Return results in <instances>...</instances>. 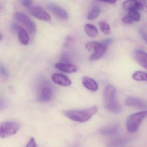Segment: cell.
Returning a JSON list of instances; mask_svg holds the SVG:
<instances>
[{
  "instance_id": "6da1fadb",
  "label": "cell",
  "mask_w": 147,
  "mask_h": 147,
  "mask_svg": "<svg viewBox=\"0 0 147 147\" xmlns=\"http://www.w3.org/2000/svg\"><path fill=\"white\" fill-rule=\"evenodd\" d=\"M96 106L80 110H65L63 113L65 117L73 121L79 123H85L89 120L98 111Z\"/></svg>"
},
{
  "instance_id": "7a4b0ae2",
  "label": "cell",
  "mask_w": 147,
  "mask_h": 147,
  "mask_svg": "<svg viewBox=\"0 0 147 147\" xmlns=\"http://www.w3.org/2000/svg\"><path fill=\"white\" fill-rule=\"evenodd\" d=\"M105 108L113 113H119L122 108L117 98V91L113 86H107L103 93Z\"/></svg>"
},
{
  "instance_id": "3957f363",
  "label": "cell",
  "mask_w": 147,
  "mask_h": 147,
  "mask_svg": "<svg viewBox=\"0 0 147 147\" xmlns=\"http://www.w3.org/2000/svg\"><path fill=\"white\" fill-rule=\"evenodd\" d=\"M147 112H139L133 113L127 119L126 127L130 132H134L137 130L143 120L146 117Z\"/></svg>"
},
{
  "instance_id": "277c9868",
  "label": "cell",
  "mask_w": 147,
  "mask_h": 147,
  "mask_svg": "<svg viewBox=\"0 0 147 147\" xmlns=\"http://www.w3.org/2000/svg\"><path fill=\"white\" fill-rule=\"evenodd\" d=\"M20 128L18 122L8 121L0 123V138H5L17 133Z\"/></svg>"
},
{
  "instance_id": "5b68a950",
  "label": "cell",
  "mask_w": 147,
  "mask_h": 147,
  "mask_svg": "<svg viewBox=\"0 0 147 147\" xmlns=\"http://www.w3.org/2000/svg\"><path fill=\"white\" fill-rule=\"evenodd\" d=\"M15 18L24 26L30 33L35 34L37 31V26L36 23L26 14L21 12H16L14 13Z\"/></svg>"
},
{
  "instance_id": "8992f818",
  "label": "cell",
  "mask_w": 147,
  "mask_h": 147,
  "mask_svg": "<svg viewBox=\"0 0 147 147\" xmlns=\"http://www.w3.org/2000/svg\"><path fill=\"white\" fill-rule=\"evenodd\" d=\"M47 8L57 18L63 20H67L68 18V14L63 8L59 6L53 4L47 5Z\"/></svg>"
},
{
  "instance_id": "52a82bcc",
  "label": "cell",
  "mask_w": 147,
  "mask_h": 147,
  "mask_svg": "<svg viewBox=\"0 0 147 147\" xmlns=\"http://www.w3.org/2000/svg\"><path fill=\"white\" fill-rule=\"evenodd\" d=\"M30 12L33 17L38 19L44 21H49L51 20L50 15L42 7H34L30 9Z\"/></svg>"
},
{
  "instance_id": "ba28073f",
  "label": "cell",
  "mask_w": 147,
  "mask_h": 147,
  "mask_svg": "<svg viewBox=\"0 0 147 147\" xmlns=\"http://www.w3.org/2000/svg\"><path fill=\"white\" fill-rule=\"evenodd\" d=\"M146 1H126L123 4V8L124 10L129 11L130 10H142L146 7Z\"/></svg>"
},
{
  "instance_id": "9c48e42d",
  "label": "cell",
  "mask_w": 147,
  "mask_h": 147,
  "mask_svg": "<svg viewBox=\"0 0 147 147\" xmlns=\"http://www.w3.org/2000/svg\"><path fill=\"white\" fill-rule=\"evenodd\" d=\"M13 28L18 33L20 42L24 45H27L30 42V37L28 32L24 28L17 24L13 25Z\"/></svg>"
},
{
  "instance_id": "30bf717a",
  "label": "cell",
  "mask_w": 147,
  "mask_h": 147,
  "mask_svg": "<svg viewBox=\"0 0 147 147\" xmlns=\"http://www.w3.org/2000/svg\"><path fill=\"white\" fill-rule=\"evenodd\" d=\"M125 105L128 106L139 109H145L147 108L146 103L142 99L135 97H129L126 99Z\"/></svg>"
},
{
  "instance_id": "8fae6325",
  "label": "cell",
  "mask_w": 147,
  "mask_h": 147,
  "mask_svg": "<svg viewBox=\"0 0 147 147\" xmlns=\"http://www.w3.org/2000/svg\"><path fill=\"white\" fill-rule=\"evenodd\" d=\"M51 80L56 84L62 86H68L72 83V82L68 77L62 74H53L51 76Z\"/></svg>"
},
{
  "instance_id": "7c38bea8",
  "label": "cell",
  "mask_w": 147,
  "mask_h": 147,
  "mask_svg": "<svg viewBox=\"0 0 147 147\" xmlns=\"http://www.w3.org/2000/svg\"><path fill=\"white\" fill-rule=\"evenodd\" d=\"M55 67L62 72L68 74L76 73L78 70V68L76 65L71 63H58L55 65Z\"/></svg>"
},
{
  "instance_id": "4fadbf2b",
  "label": "cell",
  "mask_w": 147,
  "mask_h": 147,
  "mask_svg": "<svg viewBox=\"0 0 147 147\" xmlns=\"http://www.w3.org/2000/svg\"><path fill=\"white\" fill-rule=\"evenodd\" d=\"M134 57L136 61L145 69L147 68V54L142 50H136L134 52Z\"/></svg>"
},
{
  "instance_id": "5bb4252c",
  "label": "cell",
  "mask_w": 147,
  "mask_h": 147,
  "mask_svg": "<svg viewBox=\"0 0 147 147\" xmlns=\"http://www.w3.org/2000/svg\"><path fill=\"white\" fill-rule=\"evenodd\" d=\"M82 84L86 88L92 92H95L98 89V85L96 82L88 76H83L82 79Z\"/></svg>"
},
{
  "instance_id": "9a60e30c",
  "label": "cell",
  "mask_w": 147,
  "mask_h": 147,
  "mask_svg": "<svg viewBox=\"0 0 147 147\" xmlns=\"http://www.w3.org/2000/svg\"><path fill=\"white\" fill-rule=\"evenodd\" d=\"M52 92L49 87H45L41 90L38 97V101L41 102H48L51 98Z\"/></svg>"
},
{
  "instance_id": "2e32d148",
  "label": "cell",
  "mask_w": 147,
  "mask_h": 147,
  "mask_svg": "<svg viewBox=\"0 0 147 147\" xmlns=\"http://www.w3.org/2000/svg\"><path fill=\"white\" fill-rule=\"evenodd\" d=\"M100 46L93 52L92 54L91 55L90 57V60L92 61H95L98 60L100 59L104 54L105 52L107 49L103 46V45L101 44Z\"/></svg>"
},
{
  "instance_id": "e0dca14e",
  "label": "cell",
  "mask_w": 147,
  "mask_h": 147,
  "mask_svg": "<svg viewBox=\"0 0 147 147\" xmlns=\"http://www.w3.org/2000/svg\"><path fill=\"white\" fill-rule=\"evenodd\" d=\"M100 9L97 5H94L92 7L87 16V19L88 20H94L96 19L100 13Z\"/></svg>"
},
{
  "instance_id": "ac0fdd59",
  "label": "cell",
  "mask_w": 147,
  "mask_h": 147,
  "mask_svg": "<svg viewBox=\"0 0 147 147\" xmlns=\"http://www.w3.org/2000/svg\"><path fill=\"white\" fill-rule=\"evenodd\" d=\"M86 34L91 37H95L98 35V30L96 26L90 24H87L85 26Z\"/></svg>"
},
{
  "instance_id": "d6986e66",
  "label": "cell",
  "mask_w": 147,
  "mask_h": 147,
  "mask_svg": "<svg viewBox=\"0 0 147 147\" xmlns=\"http://www.w3.org/2000/svg\"><path fill=\"white\" fill-rule=\"evenodd\" d=\"M132 78L137 81H146L147 79V74L143 71H136L132 74Z\"/></svg>"
},
{
  "instance_id": "ffe728a7",
  "label": "cell",
  "mask_w": 147,
  "mask_h": 147,
  "mask_svg": "<svg viewBox=\"0 0 147 147\" xmlns=\"http://www.w3.org/2000/svg\"><path fill=\"white\" fill-rule=\"evenodd\" d=\"M118 130L117 125H110L101 130V133L105 135H112L116 133Z\"/></svg>"
},
{
  "instance_id": "44dd1931",
  "label": "cell",
  "mask_w": 147,
  "mask_h": 147,
  "mask_svg": "<svg viewBox=\"0 0 147 147\" xmlns=\"http://www.w3.org/2000/svg\"><path fill=\"white\" fill-rule=\"evenodd\" d=\"M100 29L101 31L106 35L110 34L111 32V28L110 25L104 21H100L98 23Z\"/></svg>"
},
{
  "instance_id": "7402d4cb",
  "label": "cell",
  "mask_w": 147,
  "mask_h": 147,
  "mask_svg": "<svg viewBox=\"0 0 147 147\" xmlns=\"http://www.w3.org/2000/svg\"><path fill=\"white\" fill-rule=\"evenodd\" d=\"M100 42H88L86 45V49L87 50L90 52H94L100 46Z\"/></svg>"
},
{
  "instance_id": "603a6c76",
  "label": "cell",
  "mask_w": 147,
  "mask_h": 147,
  "mask_svg": "<svg viewBox=\"0 0 147 147\" xmlns=\"http://www.w3.org/2000/svg\"><path fill=\"white\" fill-rule=\"evenodd\" d=\"M128 16L133 21H138L140 19V15L137 10H130L128 11Z\"/></svg>"
},
{
  "instance_id": "cb8c5ba5",
  "label": "cell",
  "mask_w": 147,
  "mask_h": 147,
  "mask_svg": "<svg viewBox=\"0 0 147 147\" xmlns=\"http://www.w3.org/2000/svg\"><path fill=\"white\" fill-rule=\"evenodd\" d=\"M127 143V140L124 138H119L111 143V147H123Z\"/></svg>"
},
{
  "instance_id": "d4e9b609",
  "label": "cell",
  "mask_w": 147,
  "mask_h": 147,
  "mask_svg": "<svg viewBox=\"0 0 147 147\" xmlns=\"http://www.w3.org/2000/svg\"><path fill=\"white\" fill-rule=\"evenodd\" d=\"M33 1H28V0H23L21 1L20 3L22 5L26 8H30L32 4Z\"/></svg>"
},
{
  "instance_id": "484cf974",
  "label": "cell",
  "mask_w": 147,
  "mask_h": 147,
  "mask_svg": "<svg viewBox=\"0 0 147 147\" xmlns=\"http://www.w3.org/2000/svg\"><path fill=\"white\" fill-rule=\"evenodd\" d=\"M122 20L123 22L126 24H132L133 22H134V21L129 17L128 14L124 15V16L122 18Z\"/></svg>"
},
{
  "instance_id": "4316f807",
  "label": "cell",
  "mask_w": 147,
  "mask_h": 147,
  "mask_svg": "<svg viewBox=\"0 0 147 147\" xmlns=\"http://www.w3.org/2000/svg\"><path fill=\"white\" fill-rule=\"evenodd\" d=\"M0 75L3 77H7V73L6 69L1 63L0 64Z\"/></svg>"
},
{
  "instance_id": "83f0119b",
  "label": "cell",
  "mask_w": 147,
  "mask_h": 147,
  "mask_svg": "<svg viewBox=\"0 0 147 147\" xmlns=\"http://www.w3.org/2000/svg\"><path fill=\"white\" fill-rule=\"evenodd\" d=\"M7 106L6 101L2 98H0V111H3Z\"/></svg>"
},
{
  "instance_id": "f1b7e54d",
  "label": "cell",
  "mask_w": 147,
  "mask_h": 147,
  "mask_svg": "<svg viewBox=\"0 0 147 147\" xmlns=\"http://www.w3.org/2000/svg\"><path fill=\"white\" fill-rule=\"evenodd\" d=\"M113 41V39L112 38H107L101 42V43L103 45V46H105L106 49H107V47Z\"/></svg>"
},
{
  "instance_id": "f546056e",
  "label": "cell",
  "mask_w": 147,
  "mask_h": 147,
  "mask_svg": "<svg viewBox=\"0 0 147 147\" xmlns=\"http://www.w3.org/2000/svg\"><path fill=\"white\" fill-rule=\"evenodd\" d=\"M26 147H36V141L33 138H30L26 145Z\"/></svg>"
},
{
  "instance_id": "4dcf8cb0",
  "label": "cell",
  "mask_w": 147,
  "mask_h": 147,
  "mask_svg": "<svg viewBox=\"0 0 147 147\" xmlns=\"http://www.w3.org/2000/svg\"><path fill=\"white\" fill-rule=\"evenodd\" d=\"M141 34L142 37L145 40V42L147 41V36L146 34L143 31H141Z\"/></svg>"
},
{
  "instance_id": "1f68e13d",
  "label": "cell",
  "mask_w": 147,
  "mask_h": 147,
  "mask_svg": "<svg viewBox=\"0 0 147 147\" xmlns=\"http://www.w3.org/2000/svg\"><path fill=\"white\" fill-rule=\"evenodd\" d=\"M100 2H105V3H108L110 4H114L116 2V1H100Z\"/></svg>"
},
{
  "instance_id": "d6a6232c",
  "label": "cell",
  "mask_w": 147,
  "mask_h": 147,
  "mask_svg": "<svg viewBox=\"0 0 147 147\" xmlns=\"http://www.w3.org/2000/svg\"><path fill=\"white\" fill-rule=\"evenodd\" d=\"M3 38V35H2V34H1V32H0V42H1V41H2Z\"/></svg>"
}]
</instances>
